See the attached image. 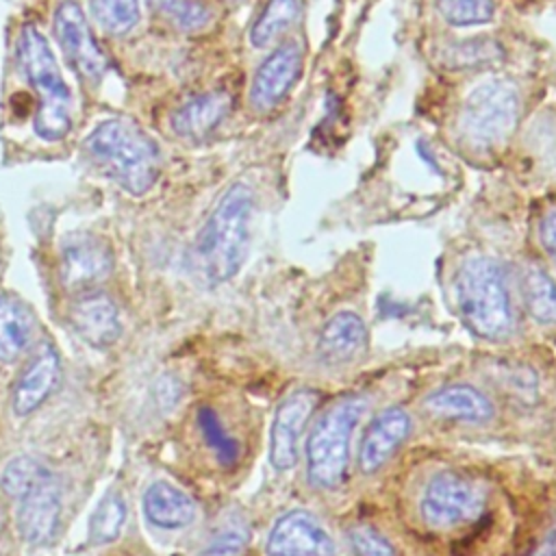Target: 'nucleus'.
I'll return each mask as SVG.
<instances>
[{
	"instance_id": "obj_21",
	"label": "nucleus",
	"mask_w": 556,
	"mask_h": 556,
	"mask_svg": "<svg viewBox=\"0 0 556 556\" xmlns=\"http://www.w3.org/2000/svg\"><path fill=\"white\" fill-rule=\"evenodd\" d=\"M143 513L156 528L180 530L193 523L195 502L169 482H152L143 493Z\"/></svg>"
},
{
	"instance_id": "obj_25",
	"label": "nucleus",
	"mask_w": 556,
	"mask_h": 556,
	"mask_svg": "<svg viewBox=\"0 0 556 556\" xmlns=\"http://www.w3.org/2000/svg\"><path fill=\"white\" fill-rule=\"evenodd\" d=\"M152 11L185 33L202 30L213 20V9L206 0H148Z\"/></svg>"
},
{
	"instance_id": "obj_26",
	"label": "nucleus",
	"mask_w": 556,
	"mask_h": 556,
	"mask_svg": "<svg viewBox=\"0 0 556 556\" xmlns=\"http://www.w3.org/2000/svg\"><path fill=\"white\" fill-rule=\"evenodd\" d=\"M50 469L35 456L22 454L11 458L0 473V489L11 500H22L41 478H46Z\"/></svg>"
},
{
	"instance_id": "obj_3",
	"label": "nucleus",
	"mask_w": 556,
	"mask_h": 556,
	"mask_svg": "<svg viewBox=\"0 0 556 556\" xmlns=\"http://www.w3.org/2000/svg\"><path fill=\"white\" fill-rule=\"evenodd\" d=\"M456 304L463 321L482 339H504L513 330V302L504 267L484 254L463 261L456 274Z\"/></svg>"
},
{
	"instance_id": "obj_16",
	"label": "nucleus",
	"mask_w": 556,
	"mask_h": 556,
	"mask_svg": "<svg viewBox=\"0 0 556 556\" xmlns=\"http://www.w3.org/2000/svg\"><path fill=\"white\" fill-rule=\"evenodd\" d=\"M410 428H413V421L404 408L391 406L380 410L367 426L358 445L361 471L376 473L406 441V437L410 434Z\"/></svg>"
},
{
	"instance_id": "obj_8",
	"label": "nucleus",
	"mask_w": 556,
	"mask_h": 556,
	"mask_svg": "<svg viewBox=\"0 0 556 556\" xmlns=\"http://www.w3.org/2000/svg\"><path fill=\"white\" fill-rule=\"evenodd\" d=\"M113 271V252L106 239L96 232L76 230L61 239L59 282L72 293L93 291Z\"/></svg>"
},
{
	"instance_id": "obj_2",
	"label": "nucleus",
	"mask_w": 556,
	"mask_h": 556,
	"mask_svg": "<svg viewBox=\"0 0 556 556\" xmlns=\"http://www.w3.org/2000/svg\"><path fill=\"white\" fill-rule=\"evenodd\" d=\"M93 167L130 195H143L161 174V152L152 137L130 119L98 124L83 143Z\"/></svg>"
},
{
	"instance_id": "obj_14",
	"label": "nucleus",
	"mask_w": 556,
	"mask_h": 556,
	"mask_svg": "<svg viewBox=\"0 0 556 556\" xmlns=\"http://www.w3.org/2000/svg\"><path fill=\"white\" fill-rule=\"evenodd\" d=\"M61 380V358L50 341H41L15 380L11 408L17 417L37 410Z\"/></svg>"
},
{
	"instance_id": "obj_11",
	"label": "nucleus",
	"mask_w": 556,
	"mask_h": 556,
	"mask_svg": "<svg viewBox=\"0 0 556 556\" xmlns=\"http://www.w3.org/2000/svg\"><path fill=\"white\" fill-rule=\"evenodd\" d=\"M265 552L267 556H334V541L315 515L289 510L271 526Z\"/></svg>"
},
{
	"instance_id": "obj_19",
	"label": "nucleus",
	"mask_w": 556,
	"mask_h": 556,
	"mask_svg": "<svg viewBox=\"0 0 556 556\" xmlns=\"http://www.w3.org/2000/svg\"><path fill=\"white\" fill-rule=\"evenodd\" d=\"M424 408L441 419L486 421L493 417L491 400L471 384H447L424 400Z\"/></svg>"
},
{
	"instance_id": "obj_35",
	"label": "nucleus",
	"mask_w": 556,
	"mask_h": 556,
	"mask_svg": "<svg viewBox=\"0 0 556 556\" xmlns=\"http://www.w3.org/2000/svg\"><path fill=\"white\" fill-rule=\"evenodd\" d=\"M2 523H4V515H2V508H0V532H2Z\"/></svg>"
},
{
	"instance_id": "obj_18",
	"label": "nucleus",
	"mask_w": 556,
	"mask_h": 556,
	"mask_svg": "<svg viewBox=\"0 0 556 556\" xmlns=\"http://www.w3.org/2000/svg\"><path fill=\"white\" fill-rule=\"evenodd\" d=\"M232 98L224 89H213L193 96L180 104L172 115V128L178 137L185 139H204L211 135L230 113Z\"/></svg>"
},
{
	"instance_id": "obj_6",
	"label": "nucleus",
	"mask_w": 556,
	"mask_h": 556,
	"mask_svg": "<svg viewBox=\"0 0 556 556\" xmlns=\"http://www.w3.org/2000/svg\"><path fill=\"white\" fill-rule=\"evenodd\" d=\"M519 119V93L506 78H489L476 85L463 102L458 130L473 150H491L502 143Z\"/></svg>"
},
{
	"instance_id": "obj_5",
	"label": "nucleus",
	"mask_w": 556,
	"mask_h": 556,
	"mask_svg": "<svg viewBox=\"0 0 556 556\" xmlns=\"http://www.w3.org/2000/svg\"><path fill=\"white\" fill-rule=\"evenodd\" d=\"M367 402L361 395L328 406L306 439V476L317 489H334L350 465L352 432L363 417Z\"/></svg>"
},
{
	"instance_id": "obj_22",
	"label": "nucleus",
	"mask_w": 556,
	"mask_h": 556,
	"mask_svg": "<svg viewBox=\"0 0 556 556\" xmlns=\"http://www.w3.org/2000/svg\"><path fill=\"white\" fill-rule=\"evenodd\" d=\"M521 291L528 313L539 324H556V282L539 265H526L521 271Z\"/></svg>"
},
{
	"instance_id": "obj_30",
	"label": "nucleus",
	"mask_w": 556,
	"mask_h": 556,
	"mask_svg": "<svg viewBox=\"0 0 556 556\" xmlns=\"http://www.w3.org/2000/svg\"><path fill=\"white\" fill-rule=\"evenodd\" d=\"M248 536L250 532L243 521L228 519L213 530L200 556H243Z\"/></svg>"
},
{
	"instance_id": "obj_32",
	"label": "nucleus",
	"mask_w": 556,
	"mask_h": 556,
	"mask_svg": "<svg viewBox=\"0 0 556 556\" xmlns=\"http://www.w3.org/2000/svg\"><path fill=\"white\" fill-rule=\"evenodd\" d=\"M350 541L356 556H395L391 543L367 526H356L350 530Z\"/></svg>"
},
{
	"instance_id": "obj_34",
	"label": "nucleus",
	"mask_w": 556,
	"mask_h": 556,
	"mask_svg": "<svg viewBox=\"0 0 556 556\" xmlns=\"http://www.w3.org/2000/svg\"><path fill=\"white\" fill-rule=\"evenodd\" d=\"M521 556H556V526L549 528L541 539H536Z\"/></svg>"
},
{
	"instance_id": "obj_10",
	"label": "nucleus",
	"mask_w": 556,
	"mask_h": 556,
	"mask_svg": "<svg viewBox=\"0 0 556 556\" xmlns=\"http://www.w3.org/2000/svg\"><path fill=\"white\" fill-rule=\"evenodd\" d=\"M317 402V391L298 389L278 404L269 430V463L276 471H289L298 463L302 432Z\"/></svg>"
},
{
	"instance_id": "obj_17",
	"label": "nucleus",
	"mask_w": 556,
	"mask_h": 556,
	"mask_svg": "<svg viewBox=\"0 0 556 556\" xmlns=\"http://www.w3.org/2000/svg\"><path fill=\"white\" fill-rule=\"evenodd\" d=\"M365 350H367V328L356 313L341 311L324 324L317 341V354L326 365L339 367V365L354 363L356 358L363 356Z\"/></svg>"
},
{
	"instance_id": "obj_12",
	"label": "nucleus",
	"mask_w": 556,
	"mask_h": 556,
	"mask_svg": "<svg viewBox=\"0 0 556 556\" xmlns=\"http://www.w3.org/2000/svg\"><path fill=\"white\" fill-rule=\"evenodd\" d=\"M17 530L28 545L54 541L63 510V489L50 471L22 500H17Z\"/></svg>"
},
{
	"instance_id": "obj_1",
	"label": "nucleus",
	"mask_w": 556,
	"mask_h": 556,
	"mask_svg": "<svg viewBox=\"0 0 556 556\" xmlns=\"http://www.w3.org/2000/svg\"><path fill=\"white\" fill-rule=\"evenodd\" d=\"M252 208V189L235 182L204 222L193 245V265L208 287L222 285L239 271L248 252Z\"/></svg>"
},
{
	"instance_id": "obj_33",
	"label": "nucleus",
	"mask_w": 556,
	"mask_h": 556,
	"mask_svg": "<svg viewBox=\"0 0 556 556\" xmlns=\"http://www.w3.org/2000/svg\"><path fill=\"white\" fill-rule=\"evenodd\" d=\"M539 237H541V243L545 248V252L552 256V261L556 263V208L549 211L543 222H541V228H539Z\"/></svg>"
},
{
	"instance_id": "obj_36",
	"label": "nucleus",
	"mask_w": 556,
	"mask_h": 556,
	"mask_svg": "<svg viewBox=\"0 0 556 556\" xmlns=\"http://www.w3.org/2000/svg\"><path fill=\"white\" fill-rule=\"evenodd\" d=\"M228 2H237V0H228Z\"/></svg>"
},
{
	"instance_id": "obj_7",
	"label": "nucleus",
	"mask_w": 556,
	"mask_h": 556,
	"mask_svg": "<svg viewBox=\"0 0 556 556\" xmlns=\"http://www.w3.org/2000/svg\"><path fill=\"white\" fill-rule=\"evenodd\" d=\"M486 508V491L478 480L458 471L434 473L419 500V513L426 526L437 530H452L476 521Z\"/></svg>"
},
{
	"instance_id": "obj_28",
	"label": "nucleus",
	"mask_w": 556,
	"mask_h": 556,
	"mask_svg": "<svg viewBox=\"0 0 556 556\" xmlns=\"http://www.w3.org/2000/svg\"><path fill=\"white\" fill-rule=\"evenodd\" d=\"M198 426L206 441V445L213 450L217 460L224 467H230L239 458V443L235 437H230L219 419V415L211 406H202L198 410Z\"/></svg>"
},
{
	"instance_id": "obj_27",
	"label": "nucleus",
	"mask_w": 556,
	"mask_h": 556,
	"mask_svg": "<svg viewBox=\"0 0 556 556\" xmlns=\"http://www.w3.org/2000/svg\"><path fill=\"white\" fill-rule=\"evenodd\" d=\"M502 48L497 41L493 39H467L460 43L450 46L443 52V63L452 70H471V67H480V65H489L502 59Z\"/></svg>"
},
{
	"instance_id": "obj_23",
	"label": "nucleus",
	"mask_w": 556,
	"mask_h": 556,
	"mask_svg": "<svg viewBox=\"0 0 556 556\" xmlns=\"http://www.w3.org/2000/svg\"><path fill=\"white\" fill-rule=\"evenodd\" d=\"M298 0H267L250 28V43L254 48H267L298 22Z\"/></svg>"
},
{
	"instance_id": "obj_4",
	"label": "nucleus",
	"mask_w": 556,
	"mask_h": 556,
	"mask_svg": "<svg viewBox=\"0 0 556 556\" xmlns=\"http://www.w3.org/2000/svg\"><path fill=\"white\" fill-rule=\"evenodd\" d=\"M20 67L37 93L33 130L43 141H59L72 128V93L61 76L50 43L37 26L26 24L17 43Z\"/></svg>"
},
{
	"instance_id": "obj_24",
	"label": "nucleus",
	"mask_w": 556,
	"mask_h": 556,
	"mask_svg": "<svg viewBox=\"0 0 556 556\" xmlns=\"http://www.w3.org/2000/svg\"><path fill=\"white\" fill-rule=\"evenodd\" d=\"M124 519H126V502H124L122 493L109 491L100 500L96 510L91 513L89 530H87L89 543L91 545H104V543L115 541L122 532Z\"/></svg>"
},
{
	"instance_id": "obj_15",
	"label": "nucleus",
	"mask_w": 556,
	"mask_h": 556,
	"mask_svg": "<svg viewBox=\"0 0 556 556\" xmlns=\"http://www.w3.org/2000/svg\"><path fill=\"white\" fill-rule=\"evenodd\" d=\"M302 72V50L298 43H280L265 61L258 65L250 87V102L258 111L274 109L289 89L298 83Z\"/></svg>"
},
{
	"instance_id": "obj_29",
	"label": "nucleus",
	"mask_w": 556,
	"mask_h": 556,
	"mask_svg": "<svg viewBox=\"0 0 556 556\" xmlns=\"http://www.w3.org/2000/svg\"><path fill=\"white\" fill-rule=\"evenodd\" d=\"M91 13L96 22L111 35H126L139 22L137 0H91Z\"/></svg>"
},
{
	"instance_id": "obj_9",
	"label": "nucleus",
	"mask_w": 556,
	"mask_h": 556,
	"mask_svg": "<svg viewBox=\"0 0 556 556\" xmlns=\"http://www.w3.org/2000/svg\"><path fill=\"white\" fill-rule=\"evenodd\" d=\"M54 35L72 65L87 83H98L106 72V59L91 35L83 9L76 0H63L54 11Z\"/></svg>"
},
{
	"instance_id": "obj_31",
	"label": "nucleus",
	"mask_w": 556,
	"mask_h": 556,
	"mask_svg": "<svg viewBox=\"0 0 556 556\" xmlns=\"http://www.w3.org/2000/svg\"><path fill=\"white\" fill-rule=\"evenodd\" d=\"M437 9L454 26H473L489 22L495 4L493 0H437Z\"/></svg>"
},
{
	"instance_id": "obj_20",
	"label": "nucleus",
	"mask_w": 556,
	"mask_h": 556,
	"mask_svg": "<svg viewBox=\"0 0 556 556\" xmlns=\"http://www.w3.org/2000/svg\"><path fill=\"white\" fill-rule=\"evenodd\" d=\"M37 319L30 306L13 295L0 293V361H17L33 343Z\"/></svg>"
},
{
	"instance_id": "obj_13",
	"label": "nucleus",
	"mask_w": 556,
	"mask_h": 556,
	"mask_svg": "<svg viewBox=\"0 0 556 556\" xmlns=\"http://www.w3.org/2000/svg\"><path fill=\"white\" fill-rule=\"evenodd\" d=\"M67 321L80 341L96 350L113 345L122 332L117 304L96 289L72 298L67 306Z\"/></svg>"
}]
</instances>
